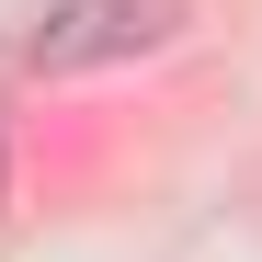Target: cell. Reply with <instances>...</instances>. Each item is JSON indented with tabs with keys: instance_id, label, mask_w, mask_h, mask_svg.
I'll return each instance as SVG.
<instances>
[{
	"instance_id": "obj_1",
	"label": "cell",
	"mask_w": 262,
	"mask_h": 262,
	"mask_svg": "<svg viewBox=\"0 0 262 262\" xmlns=\"http://www.w3.org/2000/svg\"><path fill=\"white\" fill-rule=\"evenodd\" d=\"M183 23H194V0H46L34 34H23V69H34V80L125 69V57H160Z\"/></svg>"
}]
</instances>
